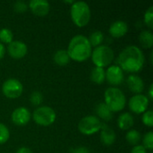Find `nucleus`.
<instances>
[{
	"label": "nucleus",
	"mask_w": 153,
	"mask_h": 153,
	"mask_svg": "<svg viewBox=\"0 0 153 153\" xmlns=\"http://www.w3.org/2000/svg\"><path fill=\"white\" fill-rule=\"evenodd\" d=\"M128 30V25L126 22L118 20L114 22L109 27V33L113 38H121L126 34Z\"/></svg>",
	"instance_id": "16"
},
{
	"label": "nucleus",
	"mask_w": 153,
	"mask_h": 153,
	"mask_svg": "<svg viewBox=\"0 0 153 153\" xmlns=\"http://www.w3.org/2000/svg\"><path fill=\"white\" fill-rule=\"evenodd\" d=\"M126 84L128 89L136 94H141L144 90V82L143 79L136 74H131L126 79Z\"/></svg>",
	"instance_id": "14"
},
{
	"label": "nucleus",
	"mask_w": 153,
	"mask_h": 153,
	"mask_svg": "<svg viewBox=\"0 0 153 153\" xmlns=\"http://www.w3.org/2000/svg\"><path fill=\"white\" fill-rule=\"evenodd\" d=\"M100 141L104 145L110 146L116 141L115 131L107 124H102L100 128Z\"/></svg>",
	"instance_id": "15"
},
{
	"label": "nucleus",
	"mask_w": 153,
	"mask_h": 153,
	"mask_svg": "<svg viewBox=\"0 0 153 153\" xmlns=\"http://www.w3.org/2000/svg\"><path fill=\"white\" fill-rule=\"evenodd\" d=\"M10 137V132L8 130V128L0 123V144H4L5 143L8 139Z\"/></svg>",
	"instance_id": "28"
},
{
	"label": "nucleus",
	"mask_w": 153,
	"mask_h": 153,
	"mask_svg": "<svg viewBox=\"0 0 153 153\" xmlns=\"http://www.w3.org/2000/svg\"><path fill=\"white\" fill-rule=\"evenodd\" d=\"M90 78H91V82H93L94 83H97V84L103 83L105 82V80H106L104 68L98 67V66L93 67L91 72Z\"/></svg>",
	"instance_id": "21"
},
{
	"label": "nucleus",
	"mask_w": 153,
	"mask_h": 153,
	"mask_svg": "<svg viewBox=\"0 0 153 153\" xmlns=\"http://www.w3.org/2000/svg\"><path fill=\"white\" fill-rule=\"evenodd\" d=\"M71 153H91L90 150L86 147H78L73 150Z\"/></svg>",
	"instance_id": "32"
},
{
	"label": "nucleus",
	"mask_w": 153,
	"mask_h": 153,
	"mask_svg": "<svg viewBox=\"0 0 153 153\" xmlns=\"http://www.w3.org/2000/svg\"><path fill=\"white\" fill-rule=\"evenodd\" d=\"M148 99L149 100H152L153 99V84L152 83L149 87V91H148Z\"/></svg>",
	"instance_id": "34"
},
{
	"label": "nucleus",
	"mask_w": 153,
	"mask_h": 153,
	"mask_svg": "<svg viewBox=\"0 0 153 153\" xmlns=\"http://www.w3.org/2000/svg\"><path fill=\"white\" fill-rule=\"evenodd\" d=\"M134 124V119L132 114L128 112L122 113L117 118V126L122 130H130Z\"/></svg>",
	"instance_id": "17"
},
{
	"label": "nucleus",
	"mask_w": 153,
	"mask_h": 153,
	"mask_svg": "<svg viewBox=\"0 0 153 153\" xmlns=\"http://www.w3.org/2000/svg\"><path fill=\"white\" fill-rule=\"evenodd\" d=\"M66 51L70 59L77 62H82L91 56L92 49L88 38L84 35L79 34L72 38Z\"/></svg>",
	"instance_id": "2"
},
{
	"label": "nucleus",
	"mask_w": 153,
	"mask_h": 153,
	"mask_svg": "<svg viewBox=\"0 0 153 153\" xmlns=\"http://www.w3.org/2000/svg\"><path fill=\"white\" fill-rule=\"evenodd\" d=\"M13 34L11 30L3 28L0 30V41L1 43H11L13 41Z\"/></svg>",
	"instance_id": "24"
},
{
	"label": "nucleus",
	"mask_w": 153,
	"mask_h": 153,
	"mask_svg": "<svg viewBox=\"0 0 153 153\" xmlns=\"http://www.w3.org/2000/svg\"><path fill=\"white\" fill-rule=\"evenodd\" d=\"M95 112L100 118L105 121H110L113 118V112L104 102H100L95 107Z\"/></svg>",
	"instance_id": "18"
},
{
	"label": "nucleus",
	"mask_w": 153,
	"mask_h": 153,
	"mask_svg": "<svg viewBox=\"0 0 153 153\" xmlns=\"http://www.w3.org/2000/svg\"><path fill=\"white\" fill-rule=\"evenodd\" d=\"M4 54H5V48L4 46V44L0 42V59H2L4 57Z\"/></svg>",
	"instance_id": "35"
},
{
	"label": "nucleus",
	"mask_w": 153,
	"mask_h": 153,
	"mask_svg": "<svg viewBox=\"0 0 153 153\" xmlns=\"http://www.w3.org/2000/svg\"><path fill=\"white\" fill-rule=\"evenodd\" d=\"M30 101L33 106H39L43 101V95L39 91H34L30 96Z\"/></svg>",
	"instance_id": "25"
},
{
	"label": "nucleus",
	"mask_w": 153,
	"mask_h": 153,
	"mask_svg": "<svg viewBox=\"0 0 153 153\" xmlns=\"http://www.w3.org/2000/svg\"><path fill=\"white\" fill-rule=\"evenodd\" d=\"M15 153H32L31 150L27 148V147H21L19 148Z\"/></svg>",
	"instance_id": "33"
},
{
	"label": "nucleus",
	"mask_w": 153,
	"mask_h": 153,
	"mask_svg": "<svg viewBox=\"0 0 153 153\" xmlns=\"http://www.w3.org/2000/svg\"><path fill=\"white\" fill-rule=\"evenodd\" d=\"M53 59H54L55 63L57 65H60V66L66 65L67 64H69V62L71 60L70 56H69V55H68V53H67V51L65 49H59V50H57L54 54Z\"/></svg>",
	"instance_id": "20"
},
{
	"label": "nucleus",
	"mask_w": 153,
	"mask_h": 153,
	"mask_svg": "<svg viewBox=\"0 0 153 153\" xmlns=\"http://www.w3.org/2000/svg\"><path fill=\"white\" fill-rule=\"evenodd\" d=\"M32 117L36 124L42 126H48L55 122L56 118V115L54 109L51 108L50 107L41 106L37 108L33 111Z\"/></svg>",
	"instance_id": "6"
},
{
	"label": "nucleus",
	"mask_w": 153,
	"mask_h": 153,
	"mask_svg": "<svg viewBox=\"0 0 153 153\" xmlns=\"http://www.w3.org/2000/svg\"><path fill=\"white\" fill-rule=\"evenodd\" d=\"M126 139L127 141V143L133 146H135V145H138L141 139H142V135L141 134L137 131V130H129L126 135Z\"/></svg>",
	"instance_id": "22"
},
{
	"label": "nucleus",
	"mask_w": 153,
	"mask_h": 153,
	"mask_svg": "<svg viewBox=\"0 0 153 153\" xmlns=\"http://www.w3.org/2000/svg\"><path fill=\"white\" fill-rule=\"evenodd\" d=\"M105 104L112 112H118L124 109L126 99L124 92L117 87H109L104 93Z\"/></svg>",
	"instance_id": "3"
},
{
	"label": "nucleus",
	"mask_w": 153,
	"mask_h": 153,
	"mask_svg": "<svg viewBox=\"0 0 153 153\" xmlns=\"http://www.w3.org/2000/svg\"><path fill=\"white\" fill-rule=\"evenodd\" d=\"M149 103L150 100L146 95L135 94L129 100L128 106L132 112L135 114H143L147 110Z\"/></svg>",
	"instance_id": "9"
},
{
	"label": "nucleus",
	"mask_w": 153,
	"mask_h": 153,
	"mask_svg": "<svg viewBox=\"0 0 153 153\" xmlns=\"http://www.w3.org/2000/svg\"><path fill=\"white\" fill-rule=\"evenodd\" d=\"M71 17L74 23L79 27L87 25L91 20V9L83 1L74 2L71 6Z\"/></svg>",
	"instance_id": "4"
},
{
	"label": "nucleus",
	"mask_w": 153,
	"mask_h": 153,
	"mask_svg": "<svg viewBox=\"0 0 153 153\" xmlns=\"http://www.w3.org/2000/svg\"><path fill=\"white\" fill-rule=\"evenodd\" d=\"M89 39V42L91 44V47H99L101 45V43L103 42V39H104V34L100 31V30H96V31H93L90 37L88 38Z\"/></svg>",
	"instance_id": "23"
},
{
	"label": "nucleus",
	"mask_w": 153,
	"mask_h": 153,
	"mask_svg": "<svg viewBox=\"0 0 153 153\" xmlns=\"http://www.w3.org/2000/svg\"><path fill=\"white\" fill-rule=\"evenodd\" d=\"M105 77L109 84L117 86L124 82V71L118 65H111L105 71Z\"/></svg>",
	"instance_id": "10"
},
{
	"label": "nucleus",
	"mask_w": 153,
	"mask_h": 153,
	"mask_svg": "<svg viewBox=\"0 0 153 153\" xmlns=\"http://www.w3.org/2000/svg\"><path fill=\"white\" fill-rule=\"evenodd\" d=\"M143 123L149 127H152L153 126V112L152 110H146L142 117Z\"/></svg>",
	"instance_id": "29"
},
{
	"label": "nucleus",
	"mask_w": 153,
	"mask_h": 153,
	"mask_svg": "<svg viewBox=\"0 0 153 153\" xmlns=\"http://www.w3.org/2000/svg\"><path fill=\"white\" fill-rule=\"evenodd\" d=\"M30 9L37 16H46L50 9V4L47 0H30L29 2Z\"/></svg>",
	"instance_id": "13"
},
{
	"label": "nucleus",
	"mask_w": 153,
	"mask_h": 153,
	"mask_svg": "<svg viewBox=\"0 0 153 153\" xmlns=\"http://www.w3.org/2000/svg\"><path fill=\"white\" fill-rule=\"evenodd\" d=\"M151 153H152V152H151Z\"/></svg>",
	"instance_id": "36"
},
{
	"label": "nucleus",
	"mask_w": 153,
	"mask_h": 153,
	"mask_svg": "<svg viewBox=\"0 0 153 153\" xmlns=\"http://www.w3.org/2000/svg\"><path fill=\"white\" fill-rule=\"evenodd\" d=\"M2 91L5 97L9 99H16L22 95L23 91V86L19 80L15 78H10L3 83Z\"/></svg>",
	"instance_id": "8"
},
{
	"label": "nucleus",
	"mask_w": 153,
	"mask_h": 153,
	"mask_svg": "<svg viewBox=\"0 0 153 153\" xmlns=\"http://www.w3.org/2000/svg\"><path fill=\"white\" fill-rule=\"evenodd\" d=\"M102 122L96 116H87L81 119L78 124L79 131L85 135H91L99 132L101 128Z\"/></svg>",
	"instance_id": "7"
},
{
	"label": "nucleus",
	"mask_w": 153,
	"mask_h": 153,
	"mask_svg": "<svg viewBox=\"0 0 153 153\" xmlns=\"http://www.w3.org/2000/svg\"><path fill=\"white\" fill-rule=\"evenodd\" d=\"M28 9V4L23 2V1H16L14 4H13V10L16 12V13H24L25 11H27Z\"/></svg>",
	"instance_id": "30"
},
{
	"label": "nucleus",
	"mask_w": 153,
	"mask_h": 153,
	"mask_svg": "<svg viewBox=\"0 0 153 153\" xmlns=\"http://www.w3.org/2000/svg\"><path fill=\"white\" fill-rule=\"evenodd\" d=\"M140 44L144 48H151L153 46V33L149 30H144L139 34Z\"/></svg>",
	"instance_id": "19"
},
{
	"label": "nucleus",
	"mask_w": 153,
	"mask_h": 153,
	"mask_svg": "<svg viewBox=\"0 0 153 153\" xmlns=\"http://www.w3.org/2000/svg\"><path fill=\"white\" fill-rule=\"evenodd\" d=\"M143 145L144 146V148L146 150H150L152 151L153 149V133L151 132H148L147 134H145L143 135Z\"/></svg>",
	"instance_id": "26"
},
{
	"label": "nucleus",
	"mask_w": 153,
	"mask_h": 153,
	"mask_svg": "<svg viewBox=\"0 0 153 153\" xmlns=\"http://www.w3.org/2000/svg\"><path fill=\"white\" fill-rule=\"evenodd\" d=\"M7 52L13 59H21L27 54L28 48L27 45L21 40H13L8 44Z\"/></svg>",
	"instance_id": "11"
},
{
	"label": "nucleus",
	"mask_w": 153,
	"mask_h": 153,
	"mask_svg": "<svg viewBox=\"0 0 153 153\" xmlns=\"http://www.w3.org/2000/svg\"><path fill=\"white\" fill-rule=\"evenodd\" d=\"M143 52L134 45L125 48L117 58L118 66L127 73H136L143 69L144 65Z\"/></svg>",
	"instance_id": "1"
},
{
	"label": "nucleus",
	"mask_w": 153,
	"mask_h": 153,
	"mask_svg": "<svg viewBox=\"0 0 153 153\" xmlns=\"http://www.w3.org/2000/svg\"><path fill=\"white\" fill-rule=\"evenodd\" d=\"M144 23L150 28H153V6H150L144 13Z\"/></svg>",
	"instance_id": "27"
},
{
	"label": "nucleus",
	"mask_w": 153,
	"mask_h": 153,
	"mask_svg": "<svg viewBox=\"0 0 153 153\" xmlns=\"http://www.w3.org/2000/svg\"><path fill=\"white\" fill-rule=\"evenodd\" d=\"M131 153H147V151L143 145L138 144V145L134 146V148L131 151Z\"/></svg>",
	"instance_id": "31"
},
{
	"label": "nucleus",
	"mask_w": 153,
	"mask_h": 153,
	"mask_svg": "<svg viewBox=\"0 0 153 153\" xmlns=\"http://www.w3.org/2000/svg\"><path fill=\"white\" fill-rule=\"evenodd\" d=\"M31 117V114L27 108L19 107L15 108L11 116L12 122L16 126H25L27 125Z\"/></svg>",
	"instance_id": "12"
},
{
	"label": "nucleus",
	"mask_w": 153,
	"mask_h": 153,
	"mask_svg": "<svg viewBox=\"0 0 153 153\" xmlns=\"http://www.w3.org/2000/svg\"><path fill=\"white\" fill-rule=\"evenodd\" d=\"M91 59L95 66L104 68L109 65L114 59L113 49L107 45H100L96 47L91 51Z\"/></svg>",
	"instance_id": "5"
}]
</instances>
